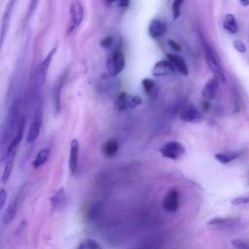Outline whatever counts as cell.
I'll list each match as a JSON object with an SVG mask.
<instances>
[{
	"label": "cell",
	"instance_id": "cell-26",
	"mask_svg": "<svg viewBox=\"0 0 249 249\" xmlns=\"http://www.w3.org/2000/svg\"><path fill=\"white\" fill-rule=\"evenodd\" d=\"M183 5L182 0H175L172 2L171 10H172V16L174 19H177L180 17L181 14V6Z\"/></svg>",
	"mask_w": 249,
	"mask_h": 249
},
{
	"label": "cell",
	"instance_id": "cell-39",
	"mask_svg": "<svg viewBox=\"0 0 249 249\" xmlns=\"http://www.w3.org/2000/svg\"><path fill=\"white\" fill-rule=\"evenodd\" d=\"M77 249H85V246H84V244H81Z\"/></svg>",
	"mask_w": 249,
	"mask_h": 249
},
{
	"label": "cell",
	"instance_id": "cell-37",
	"mask_svg": "<svg viewBox=\"0 0 249 249\" xmlns=\"http://www.w3.org/2000/svg\"><path fill=\"white\" fill-rule=\"evenodd\" d=\"M135 249H158L156 246H152V245H147V246H143V247H138Z\"/></svg>",
	"mask_w": 249,
	"mask_h": 249
},
{
	"label": "cell",
	"instance_id": "cell-9",
	"mask_svg": "<svg viewBox=\"0 0 249 249\" xmlns=\"http://www.w3.org/2000/svg\"><path fill=\"white\" fill-rule=\"evenodd\" d=\"M79 153H80V143L76 138H74L70 143V151H69V159H68L69 170L73 175L76 174L78 171Z\"/></svg>",
	"mask_w": 249,
	"mask_h": 249
},
{
	"label": "cell",
	"instance_id": "cell-16",
	"mask_svg": "<svg viewBox=\"0 0 249 249\" xmlns=\"http://www.w3.org/2000/svg\"><path fill=\"white\" fill-rule=\"evenodd\" d=\"M15 4V1H10L4 11L3 18H2V25H1V45H3L6 33L9 28V22L11 19V14L13 10V5Z\"/></svg>",
	"mask_w": 249,
	"mask_h": 249
},
{
	"label": "cell",
	"instance_id": "cell-30",
	"mask_svg": "<svg viewBox=\"0 0 249 249\" xmlns=\"http://www.w3.org/2000/svg\"><path fill=\"white\" fill-rule=\"evenodd\" d=\"M233 48L240 53H244L246 52V46L245 44L240 40H235L233 42Z\"/></svg>",
	"mask_w": 249,
	"mask_h": 249
},
{
	"label": "cell",
	"instance_id": "cell-33",
	"mask_svg": "<svg viewBox=\"0 0 249 249\" xmlns=\"http://www.w3.org/2000/svg\"><path fill=\"white\" fill-rule=\"evenodd\" d=\"M6 200H7V192L4 188H1L0 190V208L1 209L4 208Z\"/></svg>",
	"mask_w": 249,
	"mask_h": 249
},
{
	"label": "cell",
	"instance_id": "cell-15",
	"mask_svg": "<svg viewBox=\"0 0 249 249\" xmlns=\"http://www.w3.org/2000/svg\"><path fill=\"white\" fill-rule=\"evenodd\" d=\"M18 196H16L11 200V202L9 203L8 207L6 208L3 214L2 221L5 225L10 224L15 219L18 212Z\"/></svg>",
	"mask_w": 249,
	"mask_h": 249
},
{
	"label": "cell",
	"instance_id": "cell-19",
	"mask_svg": "<svg viewBox=\"0 0 249 249\" xmlns=\"http://www.w3.org/2000/svg\"><path fill=\"white\" fill-rule=\"evenodd\" d=\"M223 27L226 31L231 34H235L238 31V25L236 22V19L232 14L226 15L224 21H223Z\"/></svg>",
	"mask_w": 249,
	"mask_h": 249
},
{
	"label": "cell",
	"instance_id": "cell-8",
	"mask_svg": "<svg viewBox=\"0 0 249 249\" xmlns=\"http://www.w3.org/2000/svg\"><path fill=\"white\" fill-rule=\"evenodd\" d=\"M179 117L182 121L186 123H191V124H197L202 120V116L199 110L192 104L184 106L180 110Z\"/></svg>",
	"mask_w": 249,
	"mask_h": 249
},
{
	"label": "cell",
	"instance_id": "cell-29",
	"mask_svg": "<svg viewBox=\"0 0 249 249\" xmlns=\"http://www.w3.org/2000/svg\"><path fill=\"white\" fill-rule=\"evenodd\" d=\"M231 245L235 249H249V243L246 241L239 239V238H234L231 240Z\"/></svg>",
	"mask_w": 249,
	"mask_h": 249
},
{
	"label": "cell",
	"instance_id": "cell-22",
	"mask_svg": "<svg viewBox=\"0 0 249 249\" xmlns=\"http://www.w3.org/2000/svg\"><path fill=\"white\" fill-rule=\"evenodd\" d=\"M127 98H128V94L126 92H124V91L120 92L115 98V102H114L115 108L119 111H124L127 109Z\"/></svg>",
	"mask_w": 249,
	"mask_h": 249
},
{
	"label": "cell",
	"instance_id": "cell-6",
	"mask_svg": "<svg viewBox=\"0 0 249 249\" xmlns=\"http://www.w3.org/2000/svg\"><path fill=\"white\" fill-rule=\"evenodd\" d=\"M185 147L177 141L167 142L160 149V153L163 158L174 160L182 158L185 155Z\"/></svg>",
	"mask_w": 249,
	"mask_h": 249
},
{
	"label": "cell",
	"instance_id": "cell-14",
	"mask_svg": "<svg viewBox=\"0 0 249 249\" xmlns=\"http://www.w3.org/2000/svg\"><path fill=\"white\" fill-rule=\"evenodd\" d=\"M66 201H67V197H66V193L64 188L58 189L50 198L51 206L53 210H58L63 208L64 205L66 204Z\"/></svg>",
	"mask_w": 249,
	"mask_h": 249
},
{
	"label": "cell",
	"instance_id": "cell-35",
	"mask_svg": "<svg viewBox=\"0 0 249 249\" xmlns=\"http://www.w3.org/2000/svg\"><path fill=\"white\" fill-rule=\"evenodd\" d=\"M115 4L116 5H118L119 7H121V8H125V7H127L128 5H129V2L128 1H118V2H115Z\"/></svg>",
	"mask_w": 249,
	"mask_h": 249
},
{
	"label": "cell",
	"instance_id": "cell-13",
	"mask_svg": "<svg viewBox=\"0 0 249 249\" xmlns=\"http://www.w3.org/2000/svg\"><path fill=\"white\" fill-rule=\"evenodd\" d=\"M166 56L167 60H169L173 64L174 68L176 69V72H179L183 76H188L189 68L185 59L182 56L174 53H167Z\"/></svg>",
	"mask_w": 249,
	"mask_h": 249
},
{
	"label": "cell",
	"instance_id": "cell-5",
	"mask_svg": "<svg viewBox=\"0 0 249 249\" xmlns=\"http://www.w3.org/2000/svg\"><path fill=\"white\" fill-rule=\"evenodd\" d=\"M69 15L70 22L67 27V32L71 33L81 25L84 18V6L81 1H72L70 3Z\"/></svg>",
	"mask_w": 249,
	"mask_h": 249
},
{
	"label": "cell",
	"instance_id": "cell-11",
	"mask_svg": "<svg viewBox=\"0 0 249 249\" xmlns=\"http://www.w3.org/2000/svg\"><path fill=\"white\" fill-rule=\"evenodd\" d=\"M219 80L215 77L210 78L205 83L201 91V94L205 100H212L216 96L219 89Z\"/></svg>",
	"mask_w": 249,
	"mask_h": 249
},
{
	"label": "cell",
	"instance_id": "cell-28",
	"mask_svg": "<svg viewBox=\"0 0 249 249\" xmlns=\"http://www.w3.org/2000/svg\"><path fill=\"white\" fill-rule=\"evenodd\" d=\"M83 244L86 249H102L100 244L92 238H87Z\"/></svg>",
	"mask_w": 249,
	"mask_h": 249
},
{
	"label": "cell",
	"instance_id": "cell-12",
	"mask_svg": "<svg viewBox=\"0 0 249 249\" xmlns=\"http://www.w3.org/2000/svg\"><path fill=\"white\" fill-rule=\"evenodd\" d=\"M166 32V24L160 19H153L148 26V33L153 39L161 38Z\"/></svg>",
	"mask_w": 249,
	"mask_h": 249
},
{
	"label": "cell",
	"instance_id": "cell-31",
	"mask_svg": "<svg viewBox=\"0 0 249 249\" xmlns=\"http://www.w3.org/2000/svg\"><path fill=\"white\" fill-rule=\"evenodd\" d=\"M245 203H249V196H238L231 200L232 205H240Z\"/></svg>",
	"mask_w": 249,
	"mask_h": 249
},
{
	"label": "cell",
	"instance_id": "cell-2",
	"mask_svg": "<svg viewBox=\"0 0 249 249\" xmlns=\"http://www.w3.org/2000/svg\"><path fill=\"white\" fill-rule=\"evenodd\" d=\"M201 42H202V46H203V50H204L205 60H206V63H207L209 69L213 73L214 77L219 80V82L226 83V81H227L226 74L222 67L220 58H219L216 51L212 48V46L205 39L201 38Z\"/></svg>",
	"mask_w": 249,
	"mask_h": 249
},
{
	"label": "cell",
	"instance_id": "cell-34",
	"mask_svg": "<svg viewBox=\"0 0 249 249\" xmlns=\"http://www.w3.org/2000/svg\"><path fill=\"white\" fill-rule=\"evenodd\" d=\"M168 44L170 47H172V49H174L175 51H180L181 50V47L179 44H177L176 42L174 41H168Z\"/></svg>",
	"mask_w": 249,
	"mask_h": 249
},
{
	"label": "cell",
	"instance_id": "cell-10",
	"mask_svg": "<svg viewBox=\"0 0 249 249\" xmlns=\"http://www.w3.org/2000/svg\"><path fill=\"white\" fill-rule=\"evenodd\" d=\"M175 72L176 69L169 60H159L152 68V75L155 77L170 76Z\"/></svg>",
	"mask_w": 249,
	"mask_h": 249
},
{
	"label": "cell",
	"instance_id": "cell-18",
	"mask_svg": "<svg viewBox=\"0 0 249 249\" xmlns=\"http://www.w3.org/2000/svg\"><path fill=\"white\" fill-rule=\"evenodd\" d=\"M51 155V149L50 148H43L41 149L35 156V159L33 160L32 165L34 168H39L41 166H43L49 160Z\"/></svg>",
	"mask_w": 249,
	"mask_h": 249
},
{
	"label": "cell",
	"instance_id": "cell-27",
	"mask_svg": "<svg viewBox=\"0 0 249 249\" xmlns=\"http://www.w3.org/2000/svg\"><path fill=\"white\" fill-rule=\"evenodd\" d=\"M142 103V98L138 95H128L127 109H133Z\"/></svg>",
	"mask_w": 249,
	"mask_h": 249
},
{
	"label": "cell",
	"instance_id": "cell-38",
	"mask_svg": "<svg viewBox=\"0 0 249 249\" xmlns=\"http://www.w3.org/2000/svg\"><path fill=\"white\" fill-rule=\"evenodd\" d=\"M239 3L243 6V7H246V6H249V0H240Z\"/></svg>",
	"mask_w": 249,
	"mask_h": 249
},
{
	"label": "cell",
	"instance_id": "cell-36",
	"mask_svg": "<svg viewBox=\"0 0 249 249\" xmlns=\"http://www.w3.org/2000/svg\"><path fill=\"white\" fill-rule=\"evenodd\" d=\"M25 225H26L25 220H22V221H21V223H20V225H19V226H18V232H20V231L24 229Z\"/></svg>",
	"mask_w": 249,
	"mask_h": 249
},
{
	"label": "cell",
	"instance_id": "cell-4",
	"mask_svg": "<svg viewBox=\"0 0 249 249\" xmlns=\"http://www.w3.org/2000/svg\"><path fill=\"white\" fill-rule=\"evenodd\" d=\"M42 103L41 101H37V106L35 108V111L33 113L32 121L29 125L27 134H26V142L28 144H31L37 140V138L40 135L41 126H42Z\"/></svg>",
	"mask_w": 249,
	"mask_h": 249
},
{
	"label": "cell",
	"instance_id": "cell-32",
	"mask_svg": "<svg viewBox=\"0 0 249 249\" xmlns=\"http://www.w3.org/2000/svg\"><path fill=\"white\" fill-rule=\"evenodd\" d=\"M113 42H114V39L113 37L111 36H108L106 38H104L101 42H100V45L104 48V49H109L112 45H113Z\"/></svg>",
	"mask_w": 249,
	"mask_h": 249
},
{
	"label": "cell",
	"instance_id": "cell-23",
	"mask_svg": "<svg viewBox=\"0 0 249 249\" xmlns=\"http://www.w3.org/2000/svg\"><path fill=\"white\" fill-rule=\"evenodd\" d=\"M214 157L219 162L227 164L232 161L233 160L237 159L239 157V153H217Z\"/></svg>",
	"mask_w": 249,
	"mask_h": 249
},
{
	"label": "cell",
	"instance_id": "cell-21",
	"mask_svg": "<svg viewBox=\"0 0 249 249\" xmlns=\"http://www.w3.org/2000/svg\"><path fill=\"white\" fill-rule=\"evenodd\" d=\"M13 167H14V160L13 159H7L5 160L4 167H3V172H2V176H1V183L2 184L7 183L8 180L10 179L12 171H13Z\"/></svg>",
	"mask_w": 249,
	"mask_h": 249
},
{
	"label": "cell",
	"instance_id": "cell-20",
	"mask_svg": "<svg viewBox=\"0 0 249 249\" xmlns=\"http://www.w3.org/2000/svg\"><path fill=\"white\" fill-rule=\"evenodd\" d=\"M102 149L106 157H114L119 151V143L116 139H108L104 143Z\"/></svg>",
	"mask_w": 249,
	"mask_h": 249
},
{
	"label": "cell",
	"instance_id": "cell-1",
	"mask_svg": "<svg viewBox=\"0 0 249 249\" xmlns=\"http://www.w3.org/2000/svg\"><path fill=\"white\" fill-rule=\"evenodd\" d=\"M19 109H20V101L18 98L15 99L13 103L11 104L5 121L2 125V133H1V153H2V158L1 160L4 159V156L6 154V151L14 138L18 124L19 122Z\"/></svg>",
	"mask_w": 249,
	"mask_h": 249
},
{
	"label": "cell",
	"instance_id": "cell-24",
	"mask_svg": "<svg viewBox=\"0 0 249 249\" xmlns=\"http://www.w3.org/2000/svg\"><path fill=\"white\" fill-rule=\"evenodd\" d=\"M237 220L234 218H230V217H215L210 219L207 222V225L210 226H224V225H229L235 223Z\"/></svg>",
	"mask_w": 249,
	"mask_h": 249
},
{
	"label": "cell",
	"instance_id": "cell-7",
	"mask_svg": "<svg viewBox=\"0 0 249 249\" xmlns=\"http://www.w3.org/2000/svg\"><path fill=\"white\" fill-rule=\"evenodd\" d=\"M180 194L176 188L170 189L164 196L162 199L161 206L164 211L168 213H174L179 207Z\"/></svg>",
	"mask_w": 249,
	"mask_h": 249
},
{
	"label": "cell",
	"instance_id": "cell-25",
	"mask_svg": "<svg viewBox=\"0 0 249 249\" xmlns=\"http://www.w3.org/2000/svg\"><path fill=\"white\" fill-rule=\"evenodd\" d=\"M141 84H142V87H143L144 91L146 92V94L151 95L154 92L155 88H156V84H155V82L152 79L145 78V79L142 80Z\"/></svg>",
	"mask_w": 249,
	"mask_h": 249
},
{
	"label": "cell",
	"instance_id": "cell-3",
	"mask_svg": "<svg viewBox=\"0 0 249 249\" xmlns=\"http://www.w3.org/2000/svg\"><path fill=\"white\" fill-rule=\"evenodd\" d=\"M125 66L124 54L121 50L113 51L106 59V70L110 77L118 76Z\"/></svg>",
	"mask_w": 249,
	"mask_h": 249
},
{
	"label": "cell",
	"instance_id": "cell-17",
	"mask_svg": "<svg viewBox=\"0 0 249 249\" xmlns=\"http://www.w3.org/2000/svg\"><path fill=\"white\" fill-rule=\"evenodd\" d=\"M65 81V75H61L54 88H53V107L56 110V112H58L60 110V92H61V89L63 86V83Z\"/></svg>",
	"mask_w": 249,
	"mask_h": 249
}]
</instances>
